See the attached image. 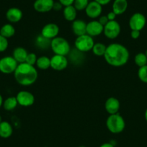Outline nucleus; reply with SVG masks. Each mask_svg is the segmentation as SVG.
Masks as SVG:
<instances>
[{
    "instance_id": "1",
    "label": "nucleus",
    "mask_w": 147,
    "mask_h": 147,
    "mask_svg": "<svg viewBox=\"0 0 147 147\" xmlns=\"http://www.w3.org/2000/svg\"><path fill=\"white\" fill-rule=\"evenodd\" d=\"M129 51L125 46L121 43H111L108 45L105 53L104 58L109 65L115 67L123 66L129 60Z\"/></svg>"
},
{
    "instance_id": "2",
    "label": "nucleus",
    "mask_w": 147,
    "mask_h": 147,
    "mask_svg": "<svg viewBox=\"0 0 147 147\" xmlns=\"http://www.w3.org/2000/svg\"><path fill=\"white\" fill-rule=\"evenodd\" d=\"M13 74L17 82L25 87L33 84L38 77L36 68L25 62L19 63Z\"/></svg>"
},
{
    "instance_id": "3",
    "label": "nucleus",
    "mask_w": 147,
    "mask_h": 147,
    "mask_svg": "<svg viewBox=\"0 0 147 147\" xmlns=\"http://www.w3.org/2000/svg\"><path fill=\"white\" fill-rule=\"evenodd\" d=\"M106 127L112 134H120L125 129V120L119 113L110 115L106 120Z\"/></svg>"
},
{
    "instance_id": "4",
    "label": "nucleus",
    "mask_w": 147,
    "mask_h": 147,
    "mask_svg": "<svg viewBox=\"0 0 147 147\" xmlns=\"http://www.w3.org/2000/svg\"><path fill=\"white\" fill-rule=\"evenodd\" d=\"M51 48L54 54L67 56L71 51L70 44L66 39L62 37H56L51 40Z\"/></svg>"
},
{
    "instance_id": "5",
    "label": "nucleus",
    "mask_w": 147,
    "mask_h": 147,
    "mask_svg": "<svg viewBox=\"0 0 147 147\" xmlns=\"http://www.w3.org/2000/svg\"><path fill=\"white\" fill-rule=\"evenodd\" d=\"M94 44V41L92 37L87 34L77 36L74 42V46L77 50L82 53H87L92 51Z\"/></svg>"
},
{
    "instance_id": "6",
    "label": "nucleus",
    "mask_w": 147,
    "mask_h": 147,
    "mask_svg": "<svg viewBox=\"0 0 147 147\" xmlns=\"http://www.w3.org/2000/svg\"><path fill=\"white\" fill-rule=\"evenodd\" d=\"M19 63L12 56H7L0 59V72L9 74L15 72Z\"/></svg>"
},
{
    "instance_id": "7",
    "label": "nucleus",
    "mask_w": 147,
    "mask_h": 147,
    "mask_svg": "<svg viewBox=\"0 0 147 147\" xmlns=\"http://www.w3.org/2000/svg\"><path fill=\"white\" fill-rule=\"evenodd\" d=\"M121 31V27L116 20L109 21L104 26L103 33L106 38L113 40L118 38Z\"/></svg>"
},
{
    "instance_id": "8",
    "label": "nucleus",
    "mask_w": 147,
    "mask_h": 147,
    "mask_svg": "<svg viewBox=\"0 0 147 147\" xmlns=\"http://www.w3.org/2000/svg\"><path fill=\"white\" fill-rule=\"evenodd\" d=\"M146 24V19L143 14L140 12H136L130 18L128 25L131 30L141 31L145 27Z\"/></svg>"
},
{
    "instance_id": "9",
    "label": "nucleus",
    "mask_w": 147,
    "mask_h": 147,
    "mask_svg": "<svg viewBox=\"0 0 147 147\" xmlns=\"http://www.w3.org/2000/svg\"><path fill=\"white\" fill-rule=\"evenodd\" d=\"M67 58L61 55H56L51 58V68L55 71H63L67 68Z\"/></svg>"
},
{
    "instance_id": "10",
    "label": "nucleus",
    "mask_w": 147,
    "mask_h": 147,
    "mask_svg": "<svg viewBox=\"0 0 147 147\" xmlns=\"http://www.w3.org/2000/svg\"><path fill=\"white\" fill-rule=\"evenodd\" d=\"M16 99L18 105L22 107H30L35 102L33 94L28 91H20L17 94Z\"/></svg>"
},
{
    "instance_id": "11",
    "label": "nucleus",
    "mask_w": 147,
    "mask_h": 147,
    "mask_svg": "<svg viewBox=\"0 0 147 147\" xmlns=\"http://www.w3.org/2000/svg\"><path fill=\"white\" fill-rule=\"evenodd\" d=\"M102 6L95 1H90L85 9L86 15L91 19H96L101 16Z\"/></svg>"
},
{
    "instance_id": "12",
    "label": "nucleus",
    "mask_w": 147,
    "mask_h": 147,
    "mask_svg": "<svg viewBox=\"0 0 147 147\" xmlns=\"http://www.w3.org/2000/svg\"><path fill=\"white\" fill-rule=\"evenodd\" d=\"M59 25L55 23H48L43 27L41 30L40 35L46 38L52 40L54 38L58 36L59 33Z\"/></svg>"
},
{
    "instance_id": "13",
    "label": "nucleus",
    "mask_w": 147,
    "mask_h": 147,
    "mask_svg": "<svg viewBox=\"0 0 147 147\" xmlns=\"http://www.w3.org/2000/svg\"><path fill=\"white\" fill-rule=\"evenodd\" d=\"M54 0H35L33 8L39 13H46L53 9Z\"/></svg>"
},
{
    "instance_id": "14",
    "label": "nucleus",
    "mask_w": 147,
    "mask_h": 147,
    "mask_svg": "<svg viewBox=\"0 0 147 147\" xmlns=\"http://www.w3.org/2000/svg\"><path fill=\"white\" fill-rule=\"evenodd\" d=\"M121 107V103L118 99L114 97H110L107 99L105 103V108L107 113L110 115L118 113Z\"/></svg>"
},
{
    "instance_id": "15",
    "label": "nucleus",
    "mask_w": 147,
    "mask_h": 147,
    "mask_svg": "<svg viewBox=\"0 0 147 147\" xmlns=\"http://www.w3.org/2000/svg\"><path fill=\"white\" fill-rule=\"evenodd\" d=\"M104 26L99 21L92 20L87 23V34L91 37L98 36L103 32Z\"/></svg>"
},
{
    "instance_id": "16",
    "label": "nucleus",
    "mask_w": 147,
    "mask_h": 147,
    "mask_svg": "<svg viewBox=\"0 0 147 147\" xmlns=\"http://www.w3.org/2000/svg\"><path fill=\"white\" fill-rule=\"evenodd\" d=\"M23 14L18 7H11L7 11L6 18L10 23H17L22 20Z\"/></svg>"
},
{
    "instance_id": "17",
    "label": "nucleus",
    "mask_w": 147,
    "mask_h": 147,
    "mask_svg": "<svg viewBox=\"0 0 147 147\" xmlns=\"http://www.w3.org/2000/svg\"><path fill=\"white\" fill-rule=\"evenodd\" d=\"M71 29L77 36L87 34V23L82 20H77L72 22Z\"/></svg>"
},
{
    "instance_id": "18",
    "label": "nucleus",
    "mask_w": 147,
    "mask_h": 147,
    "mask_svg": "<svg viewBox=\"0 0 147 147\" xmlns=\"http://www.w3.org/2000/svg\"><path fill=\"white\" fill-rule=\"evenodd\" d=\"M127 0H114L112 6V11L116 15H123L128 9Z\"/></svg>"
},
{
    "instance_id": "19",
    "label": "nucleus",
    "mask_w": 147,
    "mask_h": 147,
    "mask_svg": "<svg viewBox=\"0 0 147 147\" xmlns=\"http://www.w3.org/2000/svg\"><path fill=\"white\" fill-rule=\"evenodd\" d=\"M28 54V53L25 49L22 47H17L16 49H14L12 57L16 60L18 63H22L25 62Z\"/></svg>"
},
{
    "instance_id": "20",
    "label": "nucleus",
    "mask_w": 147,
    "mask_h": 147,
    "mask_svg": "<svg viewBox=\"0 0 147 147\" xmlns=\"http://www.w3.org/2000/svg\"><path fill=\"white\" fill-rule=\"evenodd\" d=\"M63 15L66 21L73 22L77 19V10L73 5L64 7L63 9Z\"/></svg>"
},
{
    "instance_id": "21",
    "label": "nucleus",
    "mask_w": 147,
    "mask_h": 147,
    "mask_svg": "<svg viewBox=\"0 0 147 147\" xmlns=\"http://www.w3.org/2000/svg\"><path fill=\"white\" fill-rule=\"evenodd\" d=\"M13 128L12 125L7 121H2L0 123V137L8 138L12 135Z\"/></svg>"
},
{
    "instance_id": "22",
    "label": "nucleus",
    "mask_w": 147,
    "mask_h": 147,
    "mask_svg": "<svg viewBox=\"0 0 147 147\" xmlns=\"http://www.w3.org/2000/svg\"><path fill=\"white\" fill-rule=\"evenodd\" d=\"M35 65L40 70H47L51 68V59L46 56H40L37 59Z\"/></svg>"
},
{
    "instance_id": "23",
    "label": "nucleus",
    "mask_w": 147,
    "mask_h": 147,
    "mask_svg": "<svg viewBox=\"0 0 147 147\" xmlns=\"http://www.w3.org/2000/svg\"><path fill=\"white\" fill-rule=\"evenodd\" d=\"M15 34V29L11 23L5 24L0 28V35L6 38H12Z\"/></svg>"
},
{
    "instance_id": "24",
    "label": "nucleus",
    "mask_w": 147,
    "mask_h": 147,
    "mask_svg": "<svg viewBox=\"0 0 147 147\" xmlns=\"http://www.w3.org/2000/svg\"><path fill=\"white\" fill-rule=\"evenodd\" d=\"M18 102L16 97H9L7 98L3 102V107L7 111H12L18 106Z\"/></svg>"
},
{
    "instance_id": "25",
    "label": "nucleus",
    "mask_w": 147,
    "mask_h": 147,
    "mask_svg": "<svg viewBox=\"0 0 147 147\" xmlns=\"http://www.w3.org/2000/svg\"><path fill=\"white\" fill-rule=\"evenodd\" d=\"M107 46L102 43H94L93 46L92 51L93 53L97 56H104L105 53Z\"/></svg>"
},
{
    "instance_id": "26",
    "label": "nucleus",
    "mask_w": 147,
    "mask_h": 147,
    "mask_svg": "<svg viewBox=\"0 0 147 147\" xmlns=\"http://www.w3.org/2000/svg\"><path fill=\"white\" fill-rule=\"evenodd\" d=\"M134 62L138 67L147 65V57L144 53H138L134 57Z\"/></svg>"
},
{
    "instance_id": "27",
    "label": "nucleus",
    "mask_w": 147,
    "mask_h": 147,
    "mask_svg": "<svg viewBox=\"0 0 147 147\" xmlns=\"http://www.w3.org/2000/svg\"><path fill=\"white\" fill-rule=\"evenodd\" d=\"M51 40L40 35L37 38L36 44L40 49H47L49 46H51Z\"/></svg>"
},
{
    "instance_id": "28",
    "label": "nucleus",
    "mask_w": 147,
    "mask_h": 147,
    "mask_svg": "<svg viewBox=\"0 0 147 147\" xmlns=\"http://www.w3.org/2000/svg\"><path fill=\"white\" fill-rule=\"evenodd\" d=\"M90 2V0H74L73 6L77 11L85 10Z\"/></svg>"
},
{
    "instance_id": "29",
    "label": "nucleus",
    "mask_w": 147,
    "mask_h": 147,
    "mask_svg": "<svg viewBox=\"0 0 147 147\" xmlns=\"http://www.w3.org/2000/svg\"><path fill=\"white\" fill-rule=\"evenodd\" d=\"M138 77L142 82L147 84V65L139 67L138 70Z\"/></svg>"
},
{
    "instance_id": "30",
    "label": "nucleus",
    "mask_w": 147,
    "mask_h": 147,
    "mask_svg": "<svg viewBox=\"0 0 147 147\" xmlns=\"http://www.w3.org/2000/svg\"><path fill=\"white\" fill-rule=\"evenodd\" d=\"M9 46V42L7 38L0 35V53L5 51Z\"/></svg>"
},
{
    "instance_id": "31",
    "label": "nucleus",
    "mask_w": 147,
    "mask_h": 147,
    "mask_svg": "<svg viewBox=\"0 0 147 147\" xmlns=\"http://www.w3.org/2000/svg\"><path fill=\"white\" fill-rule=\"evenodd\" d=\"M37 59H38V57H37L35 53H28L26 60H25V63H28L30 65H32V66H35V63H36Z\"/></svg>"
},
{
    "instance_id": "32",
    "label": "nucleus",
    "mask_w": 147,
    "mask_h": 147,
    "mask_svg": "<svg viewBox=\"0 0 147 147\" xmlns=\"http://www.w3.org/2000/svg\"><path fill=\"white\" fill-rule=\"evenodd\" d=\"M59 2L63 5V7H67L73 5L74 0H59Z\"/></svg>"
},
{
    "instance_id": "33",
    "label": "nucleus",
    "mask_w": 147,
    "mask_h": 147,
    "mask_svg": "<svg viewBox=\"0 0 147 147\" xmlns=\"http://www.w3.org/2000/svg\"><path fill=\"white\" fill-rule=\"evenodd\" d=\"M98 21L102 25H103V26H105V25L106 24L109 22L108 19H107V18L106 15H102V16H100V18H99Z\"/></svg>"
},
{
    "instance_id": "34",
    "label": "nucleus",
    "mask_w": 147,
    "mask_h": 147,
    "mask_svg": "<svg viewBox=\"0 0 147 147\" xmlns=\"http://www.w3.org/2000/svg\"><path fill=\"white\" fill-rule=\"evenodd\" d=\"M140 32H141V31L131 30V37L133 39H134V40H136V39H138L140 37V34H141L140 33Z\"/></svg>"
},
{
    "instance_id": "35",
    "label": "nucleus",
    "mask_w": 147,
    "mask_h": 147,
    "mask_svg": "<svg viewBox=\"0 0 147 147\" xmlns=\"http://www.w3.org/2000/svg\"><path fill=\"white\" fill-rule=\"evenodd\" d=\"M62 7H63V5L60 3V2L58 1V2H54V4H53V9L55 11H60L62 9Z\"/></svg>"
},
{
    "instance_id": "36",
    "label": "nucleus",
    "mask_w": 147,
    "mask_h": 147,
    "mask_svg": "<svg viewBox=\"0 0 147 147\" xmlns=\"http://www.w3.org/2000/svg\"><path fill=\"white\" fill-rule=\"evenodd\" d=\"M106 16H107V19H108L109 21H113V20H115V18H116L117 15H115L113 11H111V12H109Z\"/></svg>"
},
{
    "instance_id": "37",
    "label": "nucleus",
    "mask_w": 147,
    "mask_h": 147,
    "mask_svg": "<svg viewBox=\"0 0 147 147\" xmlns=\"http://www.w3.org/2000/svg\"><path fill=\"white\" fill-rule=\"evenodd\" d=\"M94 1L97 2V3H99L100 5H101L102 6L107 5V4H109L110 2H111V0H94Z\"/></svg>"
},
{
    "instance_id": "38",
    "label": "nucleus",
    "mask_w": 147,
    "mask_h": 147,
    "mask_svg": "<svg viewBox=\"0 0 147 147\" xmlns=\"http://www.w3.org/2000/svg\"><path fill=\"white\" fill-rule=\"evenodd\" d=\"M100 147H115L114 145H113L112 144L110 143H104V144H102Z\"/></svg>"
},
{
    "instance_id": "39",
    "label": "nucleus",
    "mask_w": 147,
    "mask_h": 147,
    "mask_svg": "<svg viewBox=\"0 0 147 147\" xmlns=\"http://www.w3.org/2000/svg\"><path fill=\"white\" fill-rule=\"evenodd\" d=\"M3 102H4V100H3V97L0 94V107H2L3 105Z\"/></svg>"
},
{
    "instance_id": "40",
    "label": "nucleus",
    "mask_w": 147,
    "mask_h": 147,
    "mask_svg": "<svg viewBox=\"0 0 147 147\" xmlns=\"http://www.w3.org/2000/svg\"><path fill=\"white\" fill-rule=\"evenodd\" d=\"M144 118H145L146 121L147 122V108L146 109V110H145V113H144Z\"/></svg>"
},
{
    "instance_id": "41",
    "label": "nucleus",
    "mask_w": 147,
    "mask_h": 147,
    "mask_svg": "<svg viewBox=\"0 0 147 147\" xmlns=\"http://www.w3.org/2000/svg\"><path fill=\"white\" fill-rule=\"evenodd\" d=\"M2 116L0 115V123H2Z\"/></svg>"
},
{
    "instance_id": "42",
    "label": "nucleus",
    "mask_w": 147,
    "mask_h": 147,
    "mask_svg": "<svg viewBox=\"0 0 147 147\" xmlns=\"http://www.w3.org/2000/svg\"><path fill=\"white\" fill-rule=\"evenodd\" d=\"M145 53V55H146V57H147V49H146V51H145V53Z\"/></svg>"
},
{
    "instance_id": "43",
    "label": "nucleus",
    "mask_w": 147,
    "mask_h": 147,
    "mask_svg": "<svg viewBox=\"0 0 147 147\" xmlns=\"http://www.w3.org/2000/svg\"><path fill=\"white\" fill-rule=\"evenodd\" d=\"M80 147H86V146H80Z\"/></svg>"
}]
</instances>
